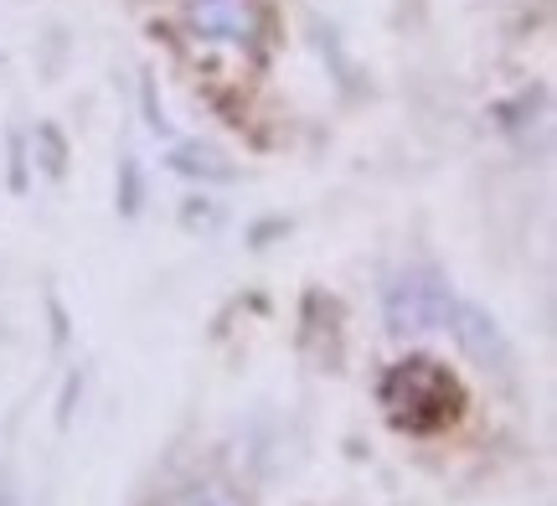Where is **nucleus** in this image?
Returning <instances> with one entry per match:
<instances>
[{"label":"nucleus","instance_id":"obj_1","mask_svg":"<svg viewBox=\"0 0 557 506\" xmlns=\"http://www.w3.org/2000/svg\"><path fill=\"white\" fill-rule=\"evenodd\" d=\"M459 404H465V393L449 378V367L429 362V357H408V362H398L382 378V408L408 434L444 429L459 414Z\"/></svg>","mask_w":557,"mask_h":506},{"label":"nucleus","instance_id":"obj_2","mask_svg":"<svg viewBox=\"0 0 557 506\" xmlns=\"http://www.w3.org/2000/svg\"><path fill=\"white\" fill-rule=\"evenodd\" d=\"M455 316V295L438 280L434 269H403L398 280L387 284V325L408 336V331H449Z\"/></svg>","mask_w":557,"mask_h":506},{"label":"nucleus","instance_id":"obj_3","mask_svg":"<svg viewBox=\"0 0 557 506\" xmlns=\"http://www.w3.org/2000/svg\"><path fill=\"white\" fill-rule=\"evenodd\" d=\"M191 32L201 41H227V47H248L263 26L259 0H191Z\"/></svg>","mask_w":557,"mask_h":506},{"label":"nucleus","instance_id":"obj_4","mask_svg":"<svg viewBox=\"0 0 557 506\" xmlns=\"http://www.w3.org/2000/svg\"><path fill=\"white\" fill-rule=\"evenodd\" d=\"M449 331L459 336V346L475 357L485 372L496 367V372H511V342L500 336V325L480 310V305H459L455 300V316H449Z\"/></svg>","mask_w":557,"mask_h":506},{"label":"nucleus","instance_id":"obj_5","mask_svg":"<svg viewBox=\"0 0 557 506\" xmlns=\"http://www.w3.org/2000/svg\"><path fill=\"white\" fill-rule=\"evenodd\" d=\"M176 171H207V176H233V165H222L218 150H201V145H181V150H176Z\"/></svg>","mask_w":557,"mask_h":506}]
</instances>
